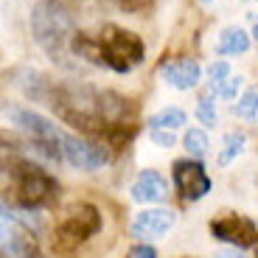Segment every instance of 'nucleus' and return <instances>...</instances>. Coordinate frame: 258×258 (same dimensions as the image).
<instances>
[{
	"label": "nucleus",
	"mask_w": 258,
	"mask_h": 258,
	"mask_svg": "<svg viewBox=\"0 0 258 258\" xmlns=\"http://www.w3.org/2000/svg\"><path fill=\"white\" fill-rule=\"evenodd\" d=\"M255 258H258V255H255Z\"/></svg>",
	"instance_id": "nucleus-27"
},
{
	"label": "nucleus",
	"mask_w": 258,
	"mask_h": 258,
	"mask_svg": "<svg viewBox=\"0 0 258 258\" xmlns=\"http://www.w3.org/2000/svg\"><path fill=\"white\" fill-rule=\"evenodd\" d=\"M98 230H101V213L93 205L82 202V205L71 208L68 216L62 219V225L56 227V244L64 247V250H71V247L87 241L90 236H96Z\"/></svg>",
	"instance_id": "nucleus-5"
},
{
	"label": "nucleus",
	"mask_w": 258,
	"mask_h": 258,
	"mask_svg": "<svg viewBox=\"0 0 258 258\" xmlns=\"http://www.w3.org/2000/svg\"><path fill=\"white\" fill-rule=\"evenodd\" d=\"M96 39L101 45V68H110L115 73H129L146 56L143 39L121 26H104L96 34Z\"/></svg>",
	"instance_id": "nucleus-4"
},
{
	"label": "nucleus",
	"mask_w": 258,
	"mask_h": 258,
	"mask_svg": "<svg viewBox=\"0 0 258 258\" xmlns=\"http://www.w3.org/2000/svg\"><path fill=\"white\" fill-rule=\"evenodd\" d=\"M241 84H244V79L241 76H227V79H222V82H216V84H208V93H211L213 98H225V101H230V98H236V93L241 90Z\"/></svg>",
	"instance_id": "nucleus-15"
},
{
	"label": "nucleus",
	"mask_w": 258,
	"mask_h": 258,
	"mask_svg": "<svg viewBox=\"0 0 258 258\" xmlns=\"http://www.w3.org/2000/svg\"><path fill=\"white\" fill-rule=\"evenodd\" d=\"M149 129H180L188 123V115L185 110H180V107H163V110H157L155 115H149Z\"/></svg>",
	"instance_id": "nucleus-13"
},
{
	"label": "nucleus",
	"mask_w": 258,
	"mask_h": 258,
	"mask_svg": "<svg viewBox=\"0 0 258 258\" xmlns=\"http://www.w3.org/2000/svg\"><path fill=\"white\" fill-rule=\"evenodd\" d=\"M244 146H247V135H244V132H227V135H225V146H222V152H219V166L233 163L241 152H244Z\"/></svg>",
	"instance_id": "nucleus-14"
},
{
	"label": "nucleus",
	"mask_w": 258,
	"mask_h": 258,
	"mask_svg": "<svg viewBox=\"0 0 258 258\" xmlns=\"http://www.w3.org/2000/svg\"><path fill=\"white\" fill-rule=\"evenodd\" d=\"M31 34L37 39V45L48 53L56 64L62 68H73V51L71 39L76 34L73 17L62 9V3L56 0H39L31 9Z\"/></svg>",
	"instance_id": "nucleus-2"
},
{
	"label": "nucleus",
	"mask_w": 258,
	"mask_h": 258,
	"mask_svg": "<svg viewBox=\"0 0 258 258\" xmlns=\"http://www.w3.org/2000/svg\"><path fill=\"white\" fill-rule=\"evenodd\" d=\"M194 115L200 118V123H205V126H216V121H219V115H216V107H213L211 96L200 98L197 110H194Z\"/></svg>",
	"instance_id": "nucleus-18"
},
{
	"label": "nucleus",
	"mask_w": 258,
	"mask_h": 258,
	"mask_svg": "<svg viewBox=\"0 0 258 258\" xmlns=\"http://www.w3.org/2000/svg\"><path fill=\"white\" fill-rule=\"evenodd\" d=\"M118 9H123V12L129 14H138V12H146L149 6H152V0H112Z\"/></svg>",
	"instance_id": "nucleus-21"
},
{
	"label": "nucleus",
	"mask_w": 258,
	"mask_h": 258,
	"mask_svg": "<svg viewBox=\"0 0 258 258\" xmlns=\"http://www.w3.org/2000/svg\"><path fill=\"white\" fill-rule=\"evenodd\" d=\"M171 180H174L177 191H180L185 200H191V202L202 200V197L213 188L205 166H202L200 160H191V157L177 160L174 166H171Z\"/></svg>",
	"instance_id": "nucleus-7"
},
{
	"label": "nucleus",
	"mask_w": 258,
	"mask_h": 258,
	"mask_svg": "<svg viewBox=\"0 0 258 258\" xmlns=\"http://www.w3.org/2000/svg\"><path fill=\"white\" fill-rule=\"evenodd\" d=\"M0 168H6L9 182H12L14 208L39 211V208L53 205V200L59 197V182L48 174L45 168H39L34 160H28V157L9 155L0 160Z\"/></svg>",
	"instance_id": "nucleus-1"
},
{
	"label": "nucleus",
	"mask_w": 258,
	"mask_h": 258,
	"mask_svg": "<svg viewBox=\"0 0 258 258\" xmlns=\"http://www.w3.org/2000/svg\"><path fill=\"white\" fill-rule=\"evenodd\" d=\"M12 123L26 135L28 149H34L39 157H45L48 163H62V132L56 123H51L45 115H39L37 110H26V107H12L9 110Z\"/></svg>",
	"instance_id": "nucleus-3"
},
{
	"label": "nucleus",
	"mask_w": 258,
	"mask_h": 258,
	"mask_svg": "<svg viewBox=\"0 0 258 258\" xmlns=\"http://www.w3.org/2000/svg\"><path fill=\"white\" fill-rule=\"evenodd\" d=\"M247 51H250V37L239 26H227L216 39V53L219 56H241Z\"/></svg>",
	"instance_id": "nucleus-12"
},
{
	"label": "nucleus",
	"mask_w": 258,
	"mask_h": 258,
	"mask_svg": "<svg viewBox=\"0 0 258 258\" xmlns=\"http://www.w3.org/2000/svg\"><path fill=\"white\" fill-rule=\"evenodd\" d=\"M227 76H230V64L227 62H213L211 68H208V84H216Z\"/></svg>",
	"instance_id": "nucleus-20"
},
{
	"label": "nucleus",
	"mask_w": 258,
	"mask_h": 258,
	"mask_svg": "<svg viewBox=\"0 0 258 258\" xmlns=\"http://www.w3.org/2000/svg\"><path fill=\"white\" fill-rule=\"evenodd\" d=\"M129 258H157V250L152 244H138V247H132Z\"/></svg>",
	"instance_id": "nucleus-22"
},
{
	"label": "nucleus",
	"mask_w": 258,
	"mask_h": 258,
	"mask_svg": "<svg viewBox=\"0 0 258 258\" xmlns=\"http://www.w3.org/2000/svg\"><path fill=\"white\" fill-rule=\"evenodd\" d=\"M213 258H247L244 252H241V247H222V250H216V255Z\"/></svg>",
	"instance_id": "nucleus-23"
},
{
	"label": "nucleus",
	"mask_w": 258,
	"mask_h": 258,
	"mask_svg": "<svg viewBox=\"0 0 258 258\" xmlns=\"http://www.w3.org/2000/svg\"><path fill=\"white\" fill-rule=\"evenodd\" d=\"M236 115L239 118H258V87H250V90L241 93V98L236 101Z\"/></svg>",
	"instance_id": "nucleus-17"
},
{
	"label": "nucleus",
	"mask_w": 258,
	"mask_h": 258,
	"mask_svg": "<svg viewBox=\"0 0 258 258\" xmlns=\"http://www.w3.org/2000/svg\"><path fill=\"white\" fill-rule=\"evenodd\" d=\"M56 3H64V0H56Z\"/></svg>",
	"instance_id": "nucleus-25"
},
{
	"label": "nucleus",
	"mask_w": 258,
	"mask_h": 258,
	"mask_svg": "<svg viewBox=\"0 0 258 258\" xmlns=\"http://www.w3.org/2000/svg\"><path fill=\"white\" fill-rule=\"evenodd\" d=\"M174 222H177V213L171 208H146V211H141L132 219L129 230H132L135 239L152 241V239H163L174 227Z\"/></svg>",
	"instance_id": "nucleus-8"
},
{
	"label": "nucleus",
	"mask_w": 258,
	"mask_h": 258,
	"mask_svg": "<svg viewBox=\"0 0 258 258\" xmlns=\"http://www.w3.org/2000/svg\"><path fill=\"white\" fill-rule=\"evenodd\" d=\"M62 157L68 166L82 168V171H96V168L110 163V152L104 143L76 135H62Z\"/></svg>",
	"instance_id": "nucleus-6"
},
{
	"label": "nucleus",
	"mask_w": 258,
	"mask_h": 258,
	"mask_svg": "<svg viewBox=\"0 0 258 258\" xmlns=\"http://www.w3.org/2000/svg\"><path fill=\"white\" fill-rule=\"evenodd\" d=\"M182 146H185L188 155L197 160V157H205V155H208V146H211V141H208V135L202 132V129H188L185 138H182Z\"/></svg>",
	"instance_id": "nucleus-16"
},
{
	"label": "nucleus",
	"mask_w": 258,
	"mask_h": 258,
	"mask_svg": "<svg viewBox=\"0 0 258 258\" xmlns=\"http://www.w3.org/2000/svg\"><path fill=\"white\" fill-rule=\"evenodd\" d=\"M149 141L155 143V146H160V149H171L177 143L171 129H149Z\"/></svg>",
	"instance_id": "nucleus-19"
},
{
	"label": "nucleus",
	"mask_w": 258,
	"mask_h": 258,
	"mask_svg": "<svg viewBox=\"0 0 258 258\" xmlns=\"http://www.w3.org/2000/svg\"><path fill=\"white\" fill-rule=\"evenodd\" d=\"M211 233H213V239L227 241L233 247L258 244V227L247 216H222V219L211 222Z\"/></svg>",
	"instance_id": "nucleus-9"
},
{
	"label": "nucleus",
	"mask_w": 258,
	"mask_h": 258,
	"mask_svg": "<svg viewBox=\"0 0 258 258\" xmlns=\"http://www.w3.org/2000/svg\"><path fill=\"white\" fill-rule=\"evenodd\" d=\"M129 191H132V200L135 202L152 205V202H163L168 197V182H166V177H163L160 171L146 168V171H141V174L135 177V182H132Z\"/></svg>",
	"instance_id": "nucleus-10"
},
{
	"label": "nucleus",
	"mask_w": 258,
	"mask_h": 258,
	"mask_svg": "<svg viewBox=\"0 0 258 258\" xmlns=\"http://www.w3.org/2000/svg\"><path fill=\"white\" fill-rule=\"evenodd\" d=\"M0 258H6V255H3V252H0Z\"/></svg>",
	"instance_id": "nucleus-26"
},
{
	"label": "nucleus",
	"mask_w": 258,
	"mask_h": 258,
	"mask_svg": "<svg viewBox=\"0 0 258 258\" xmlns=\"http://www.w3.org/2000/svg\"><path fill=\"white\" fill-rule=\"evenodd\" d=\"M252 37L258 39V17H255V23H252Z\"/></svg>",
	"instance_id": "nucleus-24"
},
{
	"label": "nucleus",
	"mask_w": 258,
	"mask_h": 258,
	"mask_svg": "<svg viewBox=\"0 0 258 258\" xmlns=\"http://www.w3.org/2000/svg\"><path fill=\"white\" fill-rule=\"evenodd\" d=\"M163 82L177 87V90H191L202 79V68L197 59H171L163 64Z\"/></svg>",
	"instance_id": "nucleus-11"
}]
</instances>
